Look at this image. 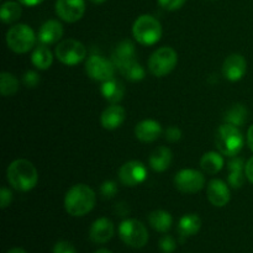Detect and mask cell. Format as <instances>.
<instances>
[{
    "label": "cell",
    "mask_w": 253,
    "mask_h": 253,
    "mask_svg": "<svg viewBox=\"0 0 253 253\" xmlns=\"http://www.w3.org/2000/svg\"><path fill=\"white\" fill-rule=\"evenodd\" d=\"M95 192L86 184H76L66 193L64 208L71 216H84L94 209Z\"/></svg>",
    "instance_id": "cell-1"
},
{
    "label": "cell",
    "mask_w": 253,
    "mask_h": 253,
    "mask_svg": "<svg viewBox=\"0 0 253 253\" xmlns=\"http://www.w3.org/2000/svg\"><path fill=\"white\" fill-rule=\"evenodd\" d=\"M6 178L14 189L19 192H29L37 185L39 173L30 161L16 160L7 167Z\"/></svg>",
    "instance_id": "cell-2"
},
{
    "label": "cell",
    "mask_w": 253,
    "mask_h": 253,
    "mask_svg": "<svg viewBox=\"0 0 253 253\" xmlns=\"http://www.w3.org/2000/svg\"><path fill=\"white\" fill-rule=\"evenodd\" d=\"M215 143L221 155L236 157L244 147V135L237 126L225 123L217 128Z\"/></svg>",
    "instance_id": "cell-3"
},
{
    "label": "cell",
    "mask_w": 253,
    "mask_h": 253,
    "mask_svg": "<svg viewBox=\"0 0 253 253\" xmlns=\"http://www.w3.org/2000/svg\"><path fill=\"white\" fill-rule=\"evenodd\" d=\"M132 35L138 43L143 46H152L161 40L162 26L152 15H141L133 22Z\"/></svg>",
    "instance_id": "cell-4"
},
{
    "label": "cell",
    "mask_w": 253,
    "mask_h": 253,
    "mask_svg": "<svg viewBox=\"0 0 253 253\" xmlns=\"http://www.w3.org/2000/svg\"><path fill=\"white\" fill-rule=\"evenodd\" d=\"M36 35L34 30L25 24H17L6 32V44L15 53H26L34 48Z\"/></svg>",
    "instance_id": "cell-5"
},
{
    "label": "cell",
    "mask_w": 253,
    "mask_h": 253,
    "mask_svg": "<svg viewBox=\"0 0 253 253\" xmlns=\"http://www.w3.org/2000/svg\"><path fill=\"white\" fill-rule=\"evenodd\" d=\"M119 236L124 244L132 249H142L148 242V231L145 225L136 219H126L119 225Z\"/></svg>",
    "instance_id": "cell-6"
},
{
    "label": "cell",
    "mask_w": 253,
    "mask_h": 253,
    "mask_svg": "<svg viewBox=\"0 0 253 253\" xmlns=\"http://www.w3.org/2000/svg\"><path fill=\"white\" fill-rule=\"evenodd\" d=\"M178 54L172 47H161L151 54L148 59V69L155 77H165L175 68Z\"/></svg>",
    "instance_id": "cell-7"
},
{
    "label": "cell",
    "mask_w": 253,
    "mask_h": 253,
    "mask_svg": "<svg viewBox=\"0 0 253 253\" xmlns=\"http://www.w3.org/2000/svg\"><path fill=\"white\" fill-rule=\"evenodd\" d=\"M85 46L77 40H63L56 47L57 59L66 66H77L85 58Z\"/></svg>",
    "instance_id": "cell-8"
},
{
    "label": "cell",
    "mask_w": 253,
    "mask_h": 253,
    "mask_svg": "<svg viewBox=\"0 0 253 253\" xmlns=\"http://www.w3.org/2000/svg\"><path fill=\"white\" fill-rule=\"evenodd\" d=\"M174 185L179 192L187 194H195L200 192L205 185V177L197 169H182L175 174Z\"/></svg>",
    "instance_id": "cell-9"
},
{
    "label": "cell",
    "mask_w": 253,
    "mask_h": 253,
    "mask_svg": "<svg viewBox=\"0 0 253 253\" xmlns=\"http://www.w3.org/2000/svg\"><path fill=\"white\" fill-rule=\"evenodd\" d=\"M85 72L89 78L98 82H106L114 78L115 73V66L111 61L104 58L101 56H90L86 59Z\"/></svg>",
    "instance_id": "cell-10"
},
{
    "label": "cell",
    "mask_w": 253,
    "mask_h": 253,
    "mask_svg": "<svg viewBox=\"0 0 253 253\" xmlns=\"http://www.w3.org/2000/svg\"><path fill=\"white\" fill-rule=\"evenodd\" d=\"M147 178V169L145 165L138 161H128L119 169V179L125 187H136L145 182Z\"/></svg>",
    "instance_id": "cell-11"
},
{
    "label": "cell",
    "mask_w": 253,
    "mask_h": 253,
    "mask_svg": "<svg viewBox=\"0 0 253 253\" xmlns=\"http://www.w3.org/2000/svg\"><path fill=\"white\" fill-rule=\"evenodd\" d=\"M57 16L66 22H77L83 17L85 12V1L84 0H57L56 5Z\"/></svg>",
    "instance_id": "cell-12"
},
{
    "label": "cell",
    "mask_w": 253,
    "mask_h": 253,
    "mask_svg": "<svg viewBox=\"0 0 253 253\" xmlns=\"http://www.w3.org/2000/svg\"><path fill=\"white\" fill-rule=\"evenodd\" d=\"M247 72V62L242 54H230L222 64V74L230 82L241 81Z\"/></svg>",
    "instance_id": "cell-13"
},
{
    "label": "cell",
    "mask_w": 253,
    "mask_h": 253,
    "mask_svg": "<svg viewBox=\"0 0 253 253\" xmlns=\"http://www.w3.org/2000/svg\"><path fill=\"white\" fill-rule=\"evenodd\" d=\"M136 61V48L135 44L130 40H124L118 46L115 47L111 56V62L114 63L115 68L121 71L128 64Z\"/></svg>",
    "instance_id": "cell-14"
},
{
    "label": "cell",
    "mask_w": 253,
    "mask_h": 253,
    "mask_svg": "<svg viewBox=\"0 0 253 253\" xmlns=\"http://www.w3.org/2000/svg\"><path fill=\"white\" fill-rule=\"evenodd\" d=\"M114 232H115V227H114L113 221L108 217H100L91 224L89 237L94 244L103 245L113 239Z\"/></svg>",
    "instance_id": "cell-15"
},
{
    "label": "cell",
    "mask_w": 253,
    "mask_h": 253,
    "mask_svg": "<svg viewBox=\"0 0 253 253\" xmlns=\"http://www.w3.org/2000/svg\"><path fill=\"white\" fill-rule=\"evenodd\" d=\"M207 195L209 202L214 207L222 208L229 204L230 202V189L226 183L221 179H212L208 184Z\"/></svg>",
    "instance_id": "cell-16"
},
{
    "label": "cell",
    "mask_w": 253,
    "mask_h": 253,
    "mask_svg": "<svg viewBox=\"0 0 253 253\" xmlns=\"http://www.w3.org/2000/svg\"><path fill=\"white\" fill-rule=\"evenodd\" d=\"M63 36V26L57 20H48L39 30L37 39L42 44H53Z\"/></svg>",
    "instance_id": "cell-17"
},
{
    "label": "cell",
    "mask_w": 253,
    "mask_h": 253,
    "mask_svg": "<svg viewBox=\"0 0 253 253\" xmlns=\"http://www.w3.org/2000/svg\"><path fill=\"white\" fill-rule=\"evenodd\" d=\"M125 109L123 106L118 105V104H113V105L108 106L101 113L100 123L101 126L105 130H115V128L120 127L123 125V123L125 121Z\"/></svg>",
    "instance_id": "cell-18"
},
{
    "label": "cell",
    "mask_w": 253,
    "mask_h": 253,
    "mask_svg": "<svg viewBox=\"0 0 253 253\" xmlns=\"http://www.w3.org/2000/svg\"><path fill=\"white\" fill-rule=\"evenodd\" d=\"M161 133H162L161 124L156 120H152V119L142 120L135 127V135L141 142H153L160 137Z\"/></svg>",
    "instance_id": "cell-19"
},
{
    "label": "cell",
    "mask_w": 253,
    "mask_h": 253,
    "mask_svg": "<svg viewBox=\"0 0 253 253\" xmlns=\"http://www.w3.org/2000/svg\"><path fill=\"white\" fill-rule=\"evenodd\" d=\"M172 151L168 147L161 146V147L155 148L152 151L148 162H150V167L155 172H165L172 163Z\"/></svg>",
    "instance_id": "cell-20"
},
{
    "label": "cell",
    "mask_w": 253,
    "mask_h": 253,
    "mask_svg": "<svg viewBox=\"0 0 253 253\" xmlns=\"http://www.w3.org/2000/svg\"><path fill=\"white\" fill-rule=\"evenodd\" d=\"M100 93L111 104H116L124 99L125 86H124L121 82L116 81L115 78H111L109 81L103 82L100 86Z\"/></svg>",
    "instance_id": "cell-21"
},
{
    "label": "cell",
    "mask_w": 253,
    "mask_h": 253,
    "mask_svg": "<svg viewBox=\"0 0 253 253\" xmlns=\"http://www.w3.org/2000/svg\"><path fill=\"white\" fill-rule=\"evenodd\" d=\"M202 227V219L197 214H187L180 217L178 222V232L180 236L189 237L194 236L200 231Z\"/></svg>",
    "instance_id": "cell-22"
},
{
    "label": "cell",
    "mask_w": 253,
    "mask_h": 253,
    "mask_svg": "<svg viewBox=\"0 0 253 253\" xmlns=\"http://www.w3.org/2000/svg\"><path fill=\"white\" fill-rule=\"evenodd\" d=\"M148 222L153 230L165 234L172 227L173 217L169 212L165 210H155L148 215Z\"/></svg>",
    "instance_id": "cell-23"
},
{
    "label": "cell",
    "mask_w": 253,
    "mask_h": 253,
    "mask_svg": "<svg viewBox=\"0 0 253 253\" xmlns=\"http://www.w3.org/2000/svg\"><path fill=\"white\" fill-rule=\"evenodd\" d=\"M224 165V157L220 153L214 152V151L207 152L200 160V167L208 174H216L217 172L222 169Z\"/></svg>",
    "instance_id": "cell-24"
},
{
    "label": "cell",
    "mask_w": 253,
    "mask_h": 253,
    "mask_svg": "<svg viewBox=\"0 0 253 253\" xmlns=\"http://www.w3.org/2000/svg\"><path fill=\"white\" fill-rule=\"evenodd\" d=\"M31 62L36 68L41 69V71H46L51 67L52 62H53L52 52L49 51L46 44H39L32 52Z\"/></svg>",
    "instance_id": "cell-25"
},
{
    "label": "cell",
    "mask_w": 253,
    "mask_h": 253,
    "mask_svg": "<svg viewBox=\"0 0 253 253\" xmlns=\"http://www.w3.org/2000/svg\"><path fill=\"white\" fill-rule=\"evenodd\" d=\"M22 14L21 4L17 1H5L2 2L1 9H0V17L4 24H12L17 21Z\"/></svg>",
    "instance_id": "cell-26"
},
{
    "label": "cell",
    "mask_w": 253,
    "mask_h": 253,
    "mask_svg": "<svg viewBox=\"0 0 253 253\" xmlns=\"http://www.w3.org/2000/svg\"><path fill=\"white\" fill-rule=\"evenodd\" d=\"M249 110L242 104H235L225 114V123L235 126H242L247 121Z\"/></svg>",
    "instance_id": "cell-27"
},
{
    "label": "cell",
    "mask_w": 253,
    "mask_h": 253,
    "mask_svg": "<svg viewBox=\"0 0 253 253\" xmlns=\"http://www.w3.org/2000/svg\"><path fill=\"white\" fill-rule=\"evenodd\" d=\"M19 90V81L16 77L7 72L0 74V93L2 96H11Z\"/></svg>",
    "instance_id": "cell-28"
},
{
    "label": "cell",
    "mask_w": 253,
    "mask_h": 253,
    "mask_svg": "<svg viewBox=\"0 0 253 253\" xmlns=\"http://www.w3.org/2000/svg\"><path fill=\"white\" fill-rule=\"evenodd\" d=\"M120 73L131 82H140L146 77L145 68L137 61H135L133 63L128 64L125 68L121 69Z\"/></svg>",
    "instance_id": "cell-29"
},
{
    "label": "cell",
    "mask_w": 253,
    "mask_h": 253,
    "mask_svg": "<svg viewBox=\"0 0 253 253\" xmlns=\"http://www.w3.org/2000/svg\"><path fill=\"white\" fill-rule=\"evenodd\" d=\"M244 170L245 169H240V168H232V169H230V175L227 178V182L235 189H239V188H241L244 185L245 178H246Z\"/></svg>",
    "instance_id": "cell-30"
},
{
    "label": "cell",
    "mask_w": 253,
    "mask_h": 253,
    "mask_svg": "<svg viewBox=\"0 0 253 253\" xmlns=\"http://www.w3.org/2000/svg\"><path fill=\"white\" fill-rule=\"evenodd\" d=\"M100 193L103 195V198H105V199H111L118 193V184L115 182H113V180H106V182H104L101 184Z\"/></svg>",
    "instance_id": "cell-31"
},
{
    "label": "cell",
    "mask_w": 253,
    "mask_h": 253,
    "mask_svg": "<svg viewBox=\"0 0 253 253\" xmlns=\"http://www.w3.org/2000/svg\"><path fill=\"white\" fill-rule=\"evenodd\" d=\"M160 249L163 253H173L177 249V242H175L174 237L166 235L160 240Z\"/></svg>",
    "instance_id": "cell-32"
},
{
    "label": "cell",
    "mask_w": 253,
    "mask_h": 253,
    "mask_svg": "<svg viewBox=\"0 0 253 253\" xmlns=\"http://www.w3.org/2000/svg\"><path fill=\"white\" fill-rule=\"evenodd\" d=\"M160 6L168 11H175L185 4L187 0H157Z\"/></svg>",
    "instance_id": "cell-33"
},
{
    "label": "cell",
    "mask_w": 253,
    "mask_h": 253,
    "mask_svg": "<svg viewBox=\"0 0 253 253\" xmlns=\"http://www.w3.org/2000/svg\"><path fill=\"white\" fill-rule=\"evenodd\" d=\"M53 253H77L76 247L68 241H58L53 247Z\"/></svg>",
    "instance_id": "cell-34"
},
{
    "label": "cell",
    "mask_w": 253,
    "mask_h": 253,
    "mask_svg": "<svg viewBox=\"0 0 253 253\" xmlns=\"http://www.w3.org/2000/svg\"><path fill=\"white\" fill-rule=\"evenodd\" d=\"M22 82H24L25 85L27 88H35V86L39 84L40 82V77L36 72L34 71H29L24 74V78H22Z\"/></svg>",
    "instance_id": "cell-35"
},
{
    "label": "cell",
    "mask_w": 253,
    "mask_h": 253,
    "mask_svg": "<svg viewBox=\"0 0 253 253\" xmlns=\"http://www.w3.org/2000/svg\"><path fill=\"white\" fill-rule=\"evenodd\" d=\"M165 135L167 141H169V142H177V141H179L182 138V131H180V128L175 127V126H170V127H168L166 130Z\"/></svg>",
    "instance_id": "cell-36"
},
{
    "label": "cell",
    "mask_w": 253,
    "mask_h": 253,
    "mask_svg": "<svg viewBox=\"0 0 253 253\" xmlns=\"http://www.w3.org/2000/svg\"><path fill=\"white\" fill-rule=\"evenodd\" d=\"M12 202V193L10 192V189L2 187L0 190V207L1 209H6Z\"/></svg>",
    "instance_id": "cell-37"
},
{
    "label": "cell",
    "mask_w": 253,
    "mask_h": 253,
    "mask_svg": "<svg viewBox=\"0 0 253 253\" xmlns=\"http://www.w3.org/2000/svg\"><path fill=\"white\" fill-rule=\"evenodd\" d=\"M245 175L247 179L253 184V157L247 161L246 166H245Z\"/></svg>",
    "instance_id": "cell-38"
},
{
    "label": "cell",
    "mask_w": 253,
    "mask_h": 253,
    "mask_svg": "<svg viewBox=\"0 0 253 253\" xmlns=\"http://www.w3.org/2000/svg\"><path fill=\"white\" fill-rule=\"evenodd\" d=\"M21 5H25V6H36V5L41 4L44 0H17Z\"/></svg>",
    "instance_id": "cell-39"
},
{
    "label": "cell",
    "mask_w": 253,
    "mask_h": 253,
    "mask_svg": "<svg viewBox=\"0 0 253 253\" xmlns=\"http://www.w3.org/2000/svg\"><path fill=\"white\" fill-rule=\"evenodd\" d=\"M247 143H249L251 151H253V125L250 126L249 131H247Z\"/></svg>",
    "instance_id": "cell-40"
},
{
    "label": "cell",
    "mask_w": 253,
    "mask_h": 253,
    "mask_svg": "<svg viewBox=\"0 0 253 253\" xmlns=\"http://www.w3.org/2000/svg\"><path fill=\"white\" fill-rule=\"evenodd\" d=\"M6 253H27L24 249H20V247H14V249L9 250Z\"/></svg>",
    "instance_id": "cell-41"
},
{
    "label": "cell",
    "mask_w": 253,
    "mask_h": 253,
    "mask_svg": "<svg viewBox=\"0 0 253 253\" xmlns=\"http://www.w3.org/2000/svg\"><path fill=\"white\" fill-rule=\"evenodd\" d=\"M94 253H113V252L109 251V250H106V249H100V250H98V251H95Z\"/></svg>",
    "instance_id": "cell-42"
},
{
    "label": "cell",
    "mask_w": 253,
    "mask_h": 253,
    "mask_svg": "<svg viewBox=\"0 0 253 253\" xmlns=\"http://www.w3.org/2000/svg\"><path fill=\"white\" fill-rule=\"evenodd\" d=\"M89 1H91V2H93V4L98 5V4H103V2H105L106 0H89Z\"/></svg>",
    "instance_id": "cell-43"
}]
</instances>
